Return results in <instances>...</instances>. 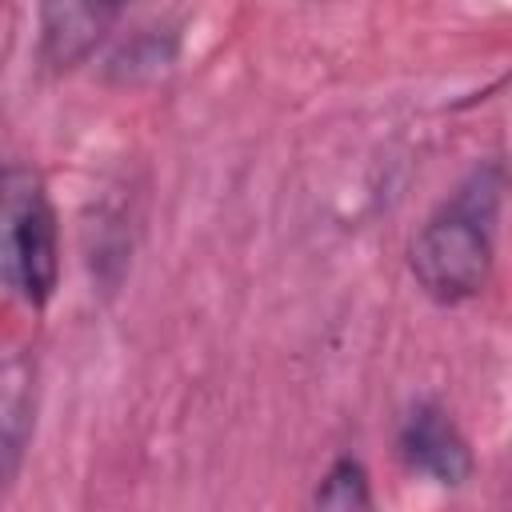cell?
I'll return each instance as SVG.
<instances>
[{"instance_id":"cell-7","label":"cell","mask_w":512,"mask_h":512,"mask_svg":"<svg viewBox=\"0 0 512 512\" xmlns=\"http://www.w3.org/2000/svg\"><path fill=\"white\" fill-rule=\"evenodd\" d=\"M120 60H128V64H124V68H128V80L156 76V72H164V68L176 60V36L164 44L156 32H140V36L124 48V56H116L112 64H120Z\"/></svg>"},{"instance_id":"cell-8","label":"cell","mask_w":512,"mask_h":512,"mask_svg":"<svg viewBox=\"0 0 512 512\" xmlns=\"http://www.w3.org/2000/svg\"><path fill=\"white\" fill-rule=\"evenodd\" d=\"M320 4H324V0H320Z\"/></svg>"},{"instance_id":"cell-1","label":"cell","mask_w":512,"mask_h":512,"mask_svg":"<svg viewBox=\"0 0 512 512\" xmlns=\"http://www.w3.org/2000/svg\"><path fill=\"white\" fill-rule=\"evenodd\" d=\"M504 192H508L504 160L484 156L416 224L404 248V264L412 284L432 304L460 308L488 292L500 252Z\"/></svg>"},{"instance_id":"cell-3","label":"cell","mask_w":512,"mask_h":512,"mask_svg":"<svg viewBox=\"0 0 512 512\" xmlns=\"http://www.w3.org/2000/svg\"><path fill=\"white\" fill-rule=\"evenodd\" d=\"M396 460L412 480H424L432 488H464L476 476V452L456 416L436 400L420 396L412 400L396 420Z\"/></svg>"},{"instance_id":"cell-2","label":"cell","mask_w":512,"mask_h":512,"mask_svg":"<svg viewBox=\"0 0 512 512\" xmlns=\"http://www.w3.org/2000/svg\"><path fill=\"white\" fill-rule=\"evenodd\" d=\"M60 216L40 168L0 164V292L40 312L60 288Z\"/></svg>"},{"instance_id":"cell-6","label":"cell","mask_w":512,"mask_h":512,"mask_svg":"<svg viewBox=\"0 0 512 512\" xmlns=\"http://www.w3.org/2000/svg\"><path fill=\"white\" fill-rule=\"evenodd\" d=\"M312 508H332V512H356V508H372V476L364 468V460L356 452H340L328 460V468L320 472L312 496Z\"/></svg>"},{"instance_id":"cell-5","label":"cell","mask_w":512,"mask_h":512,"mask_svg":"<svg viewBox=\"0 0 512 512\" xmlns=\"http://www.w3.org/2000/svg\"><path fill=\"white\" fill-rule=\"evenodd\" d=\"M40 412V368L36 356L12 352L0 360V504L16 488Z\"/></svg>"},{"instance_id":"cell-4","label":"cell","mask_w":512,"mask_h":512,"mask_svg":"<svg viewBox=\"0 0 512 512\" xmlns=\"http://www.w3.org/2000/svg\"><path fill=\"white\" fill-rule=\"evenodd\" d=\"M136 0H36V64L48 76L84 68Z\"/></svg>"}]
</instances>
